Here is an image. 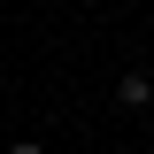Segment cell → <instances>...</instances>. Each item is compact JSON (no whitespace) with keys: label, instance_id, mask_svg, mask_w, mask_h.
<instances>
[{"label":"cell","instance_id":"cell-1","mask_svg":"<svg viewBox=\"0 0 154 154\" xmlns=\"http://www.w3.org/2000/svg\"><path fill=\"white\" fill-rule=\"evenodd\" d=\"M116 108H123V116L154 108V77H146V69H123V77H116Z\"/></svg>","mask_w":154,"mask_h":154},{"label":"cell","instance_id":"cell-2","mask_svg":"<svg viewBox=\"0 0 154 154\" xmlns=\"http://www.w3.org/2000/svg\"><path fill=\"white\" fill-rule=\"evenodd\" d=\"M8 154H46V146H38V139H16V146H8Z\"/></svg>","mask_w":154,"mask_h":154}]
</instances>
